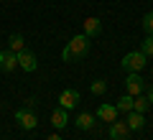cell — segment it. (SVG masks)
<instances>
[{
	"instance_id": "obj_19",
	"label": "cell",
	"mask_w": 153,
	"mask_h": 140,
	"mask_svg": "<svg viewBox=\"0 0 153 140\" xmlns=\"http://www.w3.org/2000/svg\"><path fill=\"white\" fill-rule=\"evenodd\" d=\"M143 31H146V36H153V13L143 16Z\"/></svg>"
},
{
	"instance_id": "obj_1",
	"label": "cell",
	"mask_w": 153,
	"mask_h": 140,
	"mask_svg": "<svg viewBox=\"0 0 153 140\" xmlns=\"http://www.w3.org/2000/svg\"><path fill=\"white\" fill-rule=\"evenodd\" d=\"M66 49H69L71 59L79 61V59H84V56L89 54V38L84 36V33H79V36H74L69 43H66Z\"/></svg>"
},
{
	"instance_id": "obj_18",
	"label": "cell",
	"mask_w": 153,
	"mask_h": 140,
	"mask_svg": "<svg viewBox=\"0 0 153 140\" xmlns=\"http://www.w3.org/2000/svg\"><path fill=\"white\" fill-rule=\"evenodd\" d=\"M140 51H143L146 56H153V36H146V38L140 41Z\"/></svg>"
},
{
	"instance_id": "obj_13",
	"label": "cell",
	"mask_w": 153,
	"mask_h": 140,
	"mask_svg": "<svg viewBox=\"0 0 153 140\" xmlns=\"http://www.w3.org/2000/svg\"><path fill=\"white\" fill-rule=\"evenodd\" d=\"M74 122H76V127H79V130H92V127H94V115L82 112L79 117L74 120Z\"/></svg>"
},
{
	"instance_id": "obj_20",
	"label": "cell",
	"mask_w": 153,
	"mask_h": 140,
	"mask_svg": "<svg viewBox=\"0 0 153 140\" xmlns=\"http://www.w3.org/2000/svg\"><path fill=\"white\" fill-rule=\"evenodd\" d=\"M146 92H148V102L153 104V84H148V87H146Z\"/></svg>"
},
{
	"instance_id": "obj_16",
	"label": "cell",
	"mask_w": 153,
	"mask_h": 140,
	"mask_svg": "<svg viewBox=\"0 0 153 140\" xmlns=\"http://www.w3.org/2000/svg\"><path fill=\"white\" fill-rule=\"evenodd\" d=\"M148 97H143V94H138V97H133V110H135V112H146L148 110Z\"/></svg>"
},
{
	"instance_id": "obj_3",
	"label": "cell",
	"mask_w": 153,
	"mask_h": 140,
	"mask_svg": "<svg viewBox=\"0 0 153 140\" xmlns=\"http://www.w3.org/2000/svg\"><path fill=\"white\" fill-rule=\"evenodd\" d=\"M125 89H128V94L138 97V94H143V92H146V79H143L138 71H130V74H128V79H125Z\"/></svg>"
},
{
	"instance_id": "obj_2",
	"label": "cell",
	"mask_w": 153,
	"mask_h": 140,
	"mask_svg": "<svg viewBox=\"0 0 153 140\" xmlns=\"http://www.w3.org/2000/svg\"><path fill=\"white\" fill-rule=\"evenodd\" d=\"M146 64H148V56L143 54V51H130V54L123 56V69H125L128 74H130V71L146 69Z\"/></svg>"
},
{
	"instance_id": "obj_9",
	"label": "cell",
	"mask_w": 153,
	"mask_h": 140,
	"mask_svg": "<svg viewBox=\"0 0 153 140\" xmlns=\"http://www.w3.org/2000/svg\"><path fill=\"white\" fill-rule=\"evenodd\" d=\"M128 138V125L125 122H110V140H125Z\"/></svg>"
},
{
	"instance_id": "obj_10",
	"label": "cell",
	"mask_w": 153,
	"mask_h": 140,
	"mask_svg": "<svg viewBox=\"0 0 153 140\" xmlns=\"http://www.w3.org/2000/svg\"><path fill=\"white\" fill-rule=\"evenodd\" d=\"M66 122H69V112H66L64 107L54 110V115H51V125H54L56 130H64V127H66Z\"/></svg>"
},
{
	"instance_id": "obj_12",
	"label": "cell",
	"mask_w": 153,
	"mask_h": 140,
	"mask_svg": "<svg viewBox=\"0 0 153 140\" xmlns=\"http://www.w3.org/2000/svg\"><path fill=\"white\" fill-rule=\"evenodd\" d=\"M100 31H102V21H100V18H87V21H84V36L87 38L100 36Z\"/></svg>"
},
{
	"instance_id": "obj_4",
	"label": "cell",
	"mask_w": 153,
	"mask_h": 140,
	"mask_svg": "<svg viewBox=\"0 0 153 140\" xmlns=\"http://www.w3.org/2000/svg\"><path fill=\"white\" fill-rule=\"evenodd\" d=\"M18 66H21L23 71H36L38 69V59H36V54H31L28 49H23V51H18Z\"/></svg>"
},
{
	"instance_id": "obj_5",
	"label": "cell",
	"mask_w": 153,
	"mask_h": 140,
	"mask_svg": "<svg viewBox=\"0 0 153 140\" xmlns=\"http://www.w3.org/2000/svg\"><path fill=\"white\" fill-rule=\"evenodd\" d=\"M76 104H79V92H76V89H64L59 94V107H64L66 112L74 110Z\"/></svg>"
},
{
	"instance_id": "obj_8",
	"label": "cell",
	"mask_w": 153,
	"mask_h": 140,
	"mask_svg": "<svg viewBox=\"0 0 153 140\" xmlns=\"http://www.w3.org/2000/svg\"><path fill=\"white\" fill-rule=\"evenodd\" d=\"M97 120H102V122H115L117 120V110H115V104H100L97 107Z\"/></svg>"
},
{
	"instance_id": "obj_15",
	"label": "cell",
	"mask_w": 153,
	"mask_h": 140,
	"mask_svg": "<svg viewBox=\"0 0 153 140\" xmlns=\"http://www.w3.org/2000/svg\"><path fill=\"white\" fill-rule=\"evenodd\" d=\"M115 110H117V112H130L133 110V94H123L120 99H117V104H115Z\"/></svg>"
},
{
	"instance_id": "obj_7",
	"label": "cell",
	"mask_w": 153,
	"mask_h": 140,
	"mask_svg": "<svg viewBox=\"0 0 153 140\" xmlns=\"http://www.w3.org/2000/svg\"><path fill=\"white\" fill-rule=\"evenodd\" d=\"M18 66V56H16V51H10V49H3L0 51V71H13Z\"/></svg>"
},
{
	"instance_id": "obj_14",
	"label": "cell",
	"mask_w": 153,
	"mask_h": 140,
	"mask_svg": "<svg viewBox=\"0 0 153 140\" xmlns=\"http://www.w3.org/2000/svg\"><path fill=\"white\" fill-rule=\"evenodd\" d=\"M8 49L16 51V54H18V51H23V49H26V38H23L21 33H13V36L8 38Z\"/></svg>"
},
{
	"instance_id": "obj_17",
	"label": "cell",
	"mask_w": 153,
	"mask_h": 140,
	"mask_svg": "<svg viewBox=\"0 0 153 140\" xmlns=\"http://www.w3.org/2000/svg\"><path fill=\"white\" fill-rule=\"evenodd\" d=\"M89 89H92V94H97V97H100V94H105V92H107V81H105V79H94Z\"/></svg>"
},
{
	"instance_id": "obj_6",
	"label": "cell",
	"mask_w": 153,
	"mask_h": 140,
	"mask_svg": "<svg viewBox=\"0 0 153 140\" xmlns=\"http://www.w3.org/2000/svg\"><path fill=\"white\" fill-rule=\"evenodd\" d=\"M16 120H18V125H21L23 130H36V125H38V117L31 112V110H18Z\"/></svg>"
},
{
	"instance_id": "obj_11",
	"label": "cell",
	"mask_w": 153,
	"mask_h": 140,
	"mask_svg": "<svg viewBox=\"0 0 153 140\" xmlns=\"http://www.w3.org/2000/svg\"><path fill=\"white\" fill-rule=\"evenodd\" d=\"M128 130H143V125H146V117H143V112H135V110H130L128 112Z\"/></svg>"
},
{
	"instance_id": "obj_21",
	"label": "cell",
	"mask_w": 153,
	"mask_h": 140,
	"mask_svg": "<svg viewBox=\"0 0 153 140\" xmlns=\"http://www.w3.org/2000/svg\"><path fill=\"white\" fill-rule=\"evenodd\" d=\"M49 140H61V135H56V133H54V135H49Z\"/></svg>"
}]
</instances>
